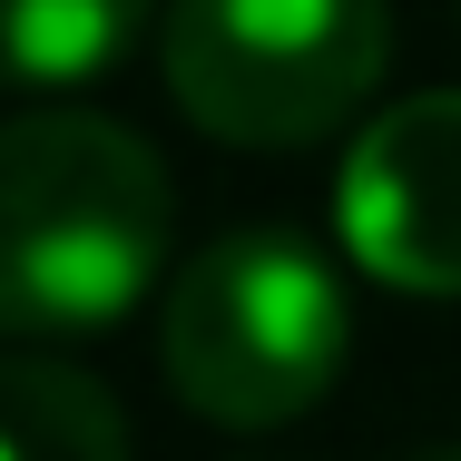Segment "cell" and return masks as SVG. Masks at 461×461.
I'll list each match as a JSON object with an SVG mask.
<instances>
[{
    "label": "cell",
    "mask_w": 461,
    "mask_h": 461,
    "mask_svg": "<svg viewBox=\"0 0 461 461\" xmlns=\"http://www.w3.org/2000/svg\"><path fill=\"white\" fill-rule=\"evenodd\" d=\"M167 167L98 108H30L0 138V324L108 334L148 304L167 256Z\"/></svg>",
    "instance_id": "obj_1"
},
{
    "label": "cell",
    "mask_w": 461,
    "mask_h": 461,
    "mask_svg": "<svg viewBox=\"0 0 461 461\" xmlns=\"http://www.w3.org/2000/svg\"><path fill=\"white\" fill-rule=\"evenodd\" d=\"M354 344L344 285L314 246H294L276 226H236L206 256H186V276L158 304V364L196 422L226 432H285L304 422Z\"/></svg>",
    "instance_id": "obj_2"
},
{
    "label": "cell",
    "mask_w": 461,
    "mask_h": 461,
    "mask_svg": "<svg viewBox=\"0 0 461 461\" xmlns=\"http://www.w3.org/2000/svg\"><path fill=\"white\" fill-rule=\"evenodd\" d=\"M167 98L226 148H304L344 128L393 69L383 0H167Z\"/></svg>",
    "instance_id": "obj_3"
},
{
    "label": "cell",
    "mask_w": 461,
    "mask_h": 461,
    "mask_svg": "<svg viewBox=\"0 0 461 461\" xmlns=\"http://www.w3.org/2000/svg\"><path fill=\"white\" fill-rule=\"evenodd\" d=\"M344 256L393 294H461V89L393 98L334 177Z\"/></svg>",
    "instance_id": "obj_4"
},
{
    "label": "cell",
    "mask_w": 461,
    "mask_h": 461,
    "mask_svg": "<svg viewBox=\"0 0 461 461\" xmlns=\"http://www.w3.org/2000/svg\"><path fill=\"white\" fill-rule=\"evenodd\" d=\"M0 461H128V422L89 373L10 354L0 373Z\"/></svg>",
    "instance_id": "obj_5"
},
{
    "label": "cell",
    "mask_w": 461,
    "mask_h": 461,
    "mask_svg": "<svg viewBox=\"0 0 461 461\" xmlns=\"http://www.w3.org/2000/svg\"><path fill=\"white\" fill-rule=\"evenodd\" d=\"M158 0H10V79L20 89H89L148 40Z\"/></svg>",
    "instance_id": "obj_6"
},
{
    "label": "cell",
    "mask_w": 461,
    "mask_h": 461,
    "mask_svg": "<svg viewBox=\"0 0 461 461\" xmlns=\"http://www.w3.org/2000/svg\"><path fill=\"white\" fill-rule=\"evenodd\" d=\"M412 461H461V442H452V452H412Z\"/></svg>",
    "instance_id": "obj_7"
}]
</instances>
